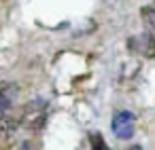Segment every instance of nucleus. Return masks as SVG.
Wrapping results in <instances>:
<instances>
[{
	"mask_svg": "<svg viewBox=\"0 0 155 150\" xmlns=\"http://www.w3.org/2000/svg\"><path fill=\"white\" fill-rule=\"evenodd\" d=\"M17 131H19V120L15 118H5L0 123V150H11L15 146Z\"/></svg>",
	"mask_w": 155,
	"mask_h": 150,
	"instance_id": "4",
	"label": "nucleus"
},
{
	"mask_svg": "<svg viewBox=\"0 0 155 150\" xmlns=\"http://www.w3.org/2000/svg\"><path fill=\"white\" fill-rule=\"evenodd\" d=\"M127 47L134 53H138V55H142L147 59H155V34L153 32H144V34L132 36L127 40Z\"/></svg>",
	"mask_w": 155,
	"mask_h": 150,
	"instance_id": "2",
	"label": "nucleus"
},
{
	"mask_svg": "<svg viewBox=\"0 0 155 150\" xmlns=\"http://www.w3.org/2000/svg\"><path fill=\"white\" fill-rule=\"evenodd\" d=\"M140 17H142V21L151 28V32L155 34V7H153V5L142 7V9H140Z\"/></svg>",
	"mask_w": 155,
	"mask_h": 150,
	"instance_id": "6",
	"label": "nucleus"
},
{
	"mask_svg": "<svg viewBox=\"0 0 155 150\" xmlns=\"http://www.w3.org/2000/svg\"><path fill=\"white\" fill-rule=\"evenodd\" d=\"M47 118V102L45 99H32L24 106L21 118H19V127H26L30 131L43 129Z\"/></svg>",
	"mask_w": 155,
	"mask_h": 150,
	"instance_id": "1",
	"label": "nucleus"
},
{
	"mask_svg": "<svg viewBox=\"0 0 155 150\" xmlns=\"http://www.w3.org/2000/svg\"><path fill=\"white\" fill-rule=\"evenodd\" d=\"M125 150H142V146H138V144H132V146H127Z\"/></svg>",
	"mask_w": 155,
	"mask_h": 150,
	"instance_id": "8",
	"label": "nucleus"
},
{
	"mask_svg": "<svg viewBox=\"0 0 155 150\" xmlns=\"http://www.w3.org/2000/svg\"><path fill=\"white\" fill-rule=\"evenodd\" d=\"M153 7H155V2H153Z\"/></svg>",
	"mask_w": 155,
	"mask_h": 150,
	"instance_id": "9",
	"label": "nucleus"
},
{
	"mask_svg": "<svg viewBox=\"0 0 155 150\" xmlns=\"http://www.w3.org/2000/svg\"><path fill=\"white\" fill-rule=\"evenodd\" d=\"M89 142H91V150H106V144H104V139H102L100 133H91Z\"/></svg>",
	"mask_w": 155,
	"mask_h": 150,
	"instance_id": "7",
	"label": "nucleus"
},
{
	"mask_svg": "<svg viewBox=\"0 0 155 150\" xmlns=\"http://www.w3.org/2000/svg\"><path fill=\"white\" fill-rule=\"evenodd\" d=\"M134 123H136V118H134L132 112H127V110L117 112L113 116V133H115V137L130 139L134 135Z\"/></svg>",
	"mask_w": 155,
	"mask_h": 150,
	"instance_id": "3",
	"label": "nucleus"
},
{
	"mask_svg": "<svg viewBox=\"0 0 155 150\" xmlns=\"http://www.w3.org/2000/svg\"><path fill=\"white\" fill-rule=\"evenodd\" d=\"M19 93V87L15 83H0V102H5V104H13V99L17 97Z\"/></svg>",
	"mask_w": 155,
	"mask_h": 150,
	"instance_id": "5",
	"label": "nucleus"
}]
</instances>
